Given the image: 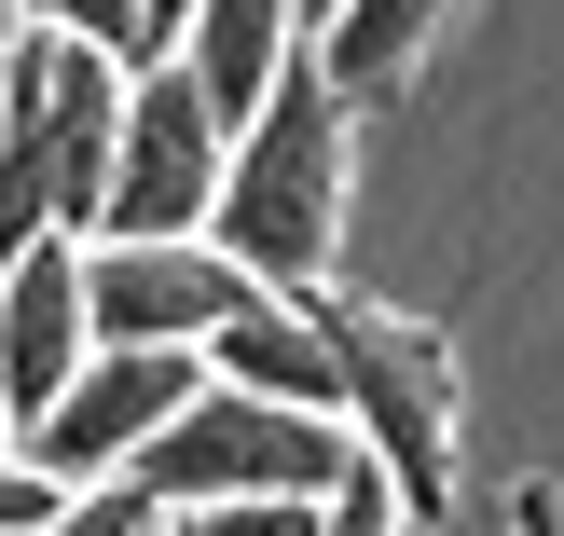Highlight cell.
<instances>
[{"mask_svg": "<svg viewBox=\"0 0 564 536\" xmlns=\"http://www.w3.org/2000/svg\"><path fill=\"white\" fill-rule=\"evenodd\" d=\"M345 193H358V97L317 69V42L275 69V97L235 124L207 234L235 248L262 289H330V248H345Z\"/></svg>", "mask_w": 564, "mask_h": 536, "instance_id": "obj_1", "label": "cell"}, {"mask_svg": "<svg viewBox=\"0 0 564 536\" xmlns=\"http://www.w3.org/2000/svg\"><path fill=\"white\" fill-rule=\"evenodd\" d=\"M110 138H124V69L55 28H0V262L97 234Z\"/></svg>", "mask_w": 564, "mask_h": 536, "instance_id": "obj_2", "label": "cell"}, {"mask_svg": "<svg viewBox=\"0 0 564 536\" xmlns=\"http://www.w3.org/2000/svg\"><path fill=\"white\" fill-rule=\"evenodd\" d=\"M317 330H330V372H345V427L358 455L400 482L413 523L455 510V440H468V385H455V344H441L413 303H372L330 275L317 289Z\"/></svg>", "mask_w": 564, "mask_h": 536, "instance_id": "obj_3", "label": "cell"}, {"mask_svg": "<svg viewBox=\"0 0 564 536\" xmlns=\"http://www.w3.org/2000/svg\"><path fill=\"white\" fill-rule=\"evenodd\" d=\"M358 468V427L330 413H290V400H248V385H193V413L138 455V482L165 510H220V495H330Z\"/></svg>", "mask_w": 564, "mask_h": 536, "instance_id": "obj_4", "label": "cell"}, {"mask_svg": "<svg viewBox=\"0 0 564 536\" xmlns=\"http://www.w3.org/2000/svg\"><path fill=\"white\" fill-rule=\"evenodd\" d=\"M220 165H235V124L207 110V83H193L180 55L124 69V138H110V207H97V234H207Z\"/></svg>", "mask_w": 564, "mask_h": 536, "instance_id": "obj_5", "label": "cell"}, {"mask_svg": "<svg viewBox=\"0 0 564 536\" xmlns=\"http://www.w3.org/2000/svg\"><path fill=\"white\" fill-rule=\"evenodd\" d=\"M193 385H207V358H193V344H97V358L69 372V400H55L14 455H42L69 495H83V482H124V468L193 413Z\"/></svg>", "mask_w": 564, "mask_h": 536, "instance_id": "obj_6", "label": "cell"}, {"mask_svg": "<svg viewBox=\"0 0 564 536\" xmlns=\"http://www.w3.org/2000/svg\"><path fill=\"white\" fill-rule=\"evenodd\" d=\"M262 275L220 234H83V317H97V344H193L207 358V330Z\"/></svg>", "mask_w": 564, "mask_h": 536, "instance_id": "obj_7", "label": "cell"}, {"mask_svg": "<svg viewBox=\"0 0 564 536\" xmlns=\"http://www.w3.org/2000/svg\"><path fill=\"white\" fill-rule=\"evenodd\" d=\"M83 358H97V317H83V234L0 262V413H14V440L69 400Z\"/></svg>", "mask_w": 564, "mask_h": 536, "instance_id": "obj_8", "label": "cell"}, {"mask_svg": "<svg viewBox=\"0 0 564 536\" xmlns=\"http://www.w3.org/2000/svg\"><path fill=\"white\" fill-rule=\"evenodd\" d=\"M207 385H248V400H290V413H330V427H345V372H330L317 289H248L235 317L207 330Z\"/></svg>", "mask_w": 564, "mask_h": 536, "instance_id": "obj_9", "label": "cell"}, {"mask_svg": "<svg viewBox=\"0 0 564 536\" xmlns=\"http://www.w3.org/2000/svg\"><path fill=\"white\" fill-rule=\"evenodd\" d=\"M290 55H303V0H193V14H180V69L207 83L220 124H248Z\"/></svg>", "mask_w": 564, "mask_h": 536, "instance_id": "obj_10", "label": "cell"}, {"mask_svg": "<svg viewBox=\"0 0 564 536\" xmlns=\"http://www.w3.org/2000/svg\"><path fill=\"white\" fill-rule=\"evenodd\" d=\"M441 28H455V0H345V14L317 28V69L345 83L358 110H372V97H400V83L427 69V42H441Z\"/></svg>", "mask_w": 564, "mask_h": 536, "instance_id": "obj_11", "label": "cell"}, {"mask_svg": "<svg viewBox=\"0 0 564 536\" xmlns=\"http://www.w3.org/2000/svg\"><path fill=\"white\" fill-rule=\"evenodd\" d=\"M28 28H55V42H83V55H110V69H152V55H165V28H152V0H28Z\"/></svg>", "mask_w": 564, "mask_h": 536, "instance_id": "obj_12", "label": "cell"}, {"mask_svg": "<svg viewBox=\"0 0 564 536\" xmlns=\"http://www.w3.org/2000/svg\"><path fill=\"white\" fill-rule=\"evenodd\" d=\"M42 536H180V510H165V495L124 468V482H83V495H69V510H55Z\"/></svg>", "mask_w": 564, "mask_h": 536, "instance_id": "obj_13", "label": "cell"}, {"mask_svg": "<svg viewBox=\"0 0 564 536\" xmlns=\"http://www.w3.org/2000/svg\"><path fill=\"white\" fill-rule=\"evenodd\" d=\"M330 495H220V510H180V536H317Z\"/></svg>", "mask_w": 564, "mask_h": 536, "instance_id": "obj_14", "label": "cell"}, {"mask_svg": "<svg viewBox=\"0 0 564 536\" xmlns=\"http://www.w3.org/2000/svg\"><path fill=\"white\" fill-rule=\"evenodd\" d=\"M317 536H413V510H400V482L358 455L345 482H330V523H317Z\"/></svg>", "mask_w": 564, "mask_h": 536, "instance_id": "obj_15", "label": "cell"}, {"mask_svg": "<svg viewBox=\"0 0 564 536\" xmlns=\"http://www.w3.org/2000/svg\"><path fill=\"white\" fill-rule=\"evenodd\" d=\"M55 510H69V482H55L42 455H14V440H0V536H42Z\"/></svg>", "mask_w": 564, "mask_h": 536, "instance_id": "obj_16", "label": "cell"}, {"mask_svg": "<svg viewBox=\"0 0 564 536\" xmlns=\"http://www.w3.org/2000/svg\"><path fill=\"white\" fill-rule=\"evenodd\" d=\"M510 523H523V536H564V510H551V482H510Z\"/></svg>", "mask_w": 564, "mask_h": 536, "instance_id": "obj_17", "label": "cell"}, {"mask_svg": "<svg viewBox=\"0 0 564 536\" xmlns=\"http://www.w3.org/2000/svg\"><path fill=\"white\" fill-rule=\"evenodd\" d=\"M180 14H193V0H152V28H165V55H180Z\"/></svg>", "mask_w": 564, "mask_h": 536, "instance_id": "obj_18", "label": "cell"}, {"mask_svg": "<svg viewBox=\"0 0 564 536\" xmlns=\"http://www.w3.org/2000/svg\"><path fill=\"white\" fill-rule=\"evenodd\" d=\"M330 14H345V0H303V42H317V28H330Z\"/></svg>", "mask_w": 564, "mask_h": 536, "instance_id": "obj_19", "label": "cell"}, {"mask_svg": "<svg viewBox=\"0 0 564 536\" xmlns=\"http://www.w3.org/2000/svg\"><path fill=\"white\" fill-rule=\"evenodd\" d=\"M0 28H28V0H0Z\"/></svg>", "mask_w": 564, "mask_h": 536, "instance_id": "obj_20", "label": "cell"}, {"mask_svg": "<svg viewBox=\"0 0 564 536\" xmlns=\"http://www.w3.org/2000/svg\"><path fill=\"white\" fill-rule=\"evenodd\" d=\"M0 440H14V413H0Z\"/></svg>", "mask_w": 564, "mask_h": 536, "instance_id": "obj_21", "label": "cell"}]
</instances>
